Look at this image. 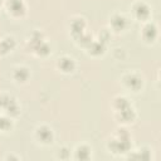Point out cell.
Returning <instances> with one entry per match:
<instances>
[{
    "mask_svg": "<svg viewBox=\"0 0 161 161\" xmlns=\"http://www.w3.org/2000/svg\"><path fill=\"white\" fill-rule=\"evenodd\" d=\"M109 147L113 150V152H125L130 148V141L128 135L125 130L119 131V138L117 141H112L109 143Z\"/></svg>",
    "mask_w": 161,
    "mask_h": 161,
    "instance_id": "6da1fadb",
    "label": "cell"
},
{
    "mask_svg": "<svg viewBox=\"0 0 161 161\" xmlns=\"http://www.w3.org/2000/svg\"><path fill=\"white\" fill-rule=\"evenodd\" d=\"M8 5H9V10L14 15H20L25 10V5H24L23 0H9Z\"/></svg>",
    "mask_w": 161,
    "mask_h": 161,
    "instance_id": "7a4b0ae2",
    "label": "cell"
},
{
    "mask_svg": "<svg viewBox=\"0 0 161 161\" xmlns=\"http://www.w3.org/2000/svg\"><path fill=\"white\" fill-rule=\"evenodd\" d=\"M36 136H38V138H39L42 142H45V143L50 142L52 138H53L52 131H50L48 127H45V126H42V127L38 128V131H36Z\"/></svg>",
    "mask_w": 161,
    "mask_h": 161,
    "instance_id": "3957f363",
    "label": "cell"
},
{
    "mask_svg": "<svg viewBox=\"0 0 161 161\" xmlns=\"http://www.w3.org/2000/svg\"><path fill=\"white\" fill-rule=\"evenodd\" d=\"M133 9H135L136 15H137L140 19H145V18H147L148 14H150V9H148V6H147L145 3H137Z\"/></svg>",
    "mask_w": 161,
    "mask_h": 161,
    "instance_id": "277c9868",
    "label": "cell"
},
{
    "mask_svg": "<svg viewBox=\"0 0 161 161\" xmlns=\"http://www.w3.org/2000/svg\"><path fill=\"white\" fill-rule=\"evenodd\" d=\"M125 79H126L127 86L131 87L132 89H138V88L142 86V80H141V78H140L138 75H136V74H128Z\"/></svg>",
    "mask_w": 161,
    "mask_h": 161,
    "instance_id": "5b68a950",
    "label": "cell"
},
{
    "mask_svg": "<svg viewBox=\"0 0 161 161\" xmlns=\"http://www.w3.org/2000/svg\"><path fill=\"white\" fill-rule=\"evenodd\" d=\"M59 68L64 72H70L73 68H74V62L70 59V58H67V57H63L59 59V63H58Z\"/></svg>",
    "mask_w": 161,
    "mask_h": 161,
    "instance_id": "8992f818",
    "label": "cell"
},
{
    "mask_svg": "<svg viewBox=\"0 0 161 161\" xmlns=\"http://www.w3.org/2000/svg\"><path fill=\"white\" fill-rule=\"evenodd\" d=\"M14 44H15V42H14V39H13L11 36H8V38L3 39V40L0 42V53H6V52H9V50L14 47Z\"/></svg>",
    "mask_w": 161,
    "mask_h": 161,
    "instance_id": "52a82bcc",
    "label": "cell"
},
{
    "mask_svg": "<svg viewBox=\"0 0 161 161\" xmlns=\"http://www.w3.org/2000/svg\"><path fill=\"white\" fill-rule=\"evenodd\" d=\"M89 156H91V151L87 146H80L75 151V157L78 160H88Z\"/></svg>",
    "mask_w": 161,
    "mask_h": 161,
    "instance_id": "ba28073f",
    "label": "cell"
},
{
    "mask_svg": "<svg viewBox=\"0 0 161 161\" xmlns=\"http://www.w3.org/2000/svg\"><path fill=\"white\" fill-rule=\"evenodd\" d=\"M143 36L147 40H152L156 36V26L153 24H147L143 28Z\"/></svg>",
    "mask_w": 161,
    "mask_h": 161,
    "instance_id": "9c48e42d",
    "label": "cell"
},
{
    "mask_svg": "<svg viewBox=\"0 0 161 161\" xmlns=\"http://www.w3.org/2000/svg\"><path fill=\"white\" fill-rule=\"evenodd\" d=\"M14 77H15L16 80H19V82H24V80L28 79V77H29V72H28L26 68H18V69L15 70V73H14Z\"/></svg>",
    "mask_w": 161,
    "mask_h": 161,
    "instance_id": "30bf717a",
    "label": "cell"
},
{
    "mask_svg": "<svg viewBox=\"0 0 161 161\" xmlns=\"http://www.w3.org/2000/svg\"><path fill=\"white\" fill-rule=\"evenodd\" d=\"M125 24H126V19L122 16V15H114L113 18H112V25L116 28V29H122L123 26H125Z\"/></svg>",
    "mask_w": 161,
    "mask_h": 161,
    "instance_id": "8fae6325",
    "label": "cell"
},
{
    "mask_svg": "<svg viewBox=\"0 0 161 161\" xmlns=\"http://www.w3.org/2000/svg\"><path fill=\"white\" fill-rule=\"evenodd\" d=\"M83 28H84V21L82 19H77L72 24V29H73V33L74 34H80L83 31Z\"/></svg>",
    "mask_w": 161,
    "mask_h": 161,
    "instance_id": "7c38bea8",
    "label": "cell"
},
{
    "mask_svg": "<svg viewBox=\"0 0 161 161\" xmlns=\"http://www.w3.org/2000/svg\"><path fill=\"white\" fill-rule=\"evenodd\" d=\"M88 45H89L91 52H92V53H94V54L102 53V50H103V44H102V42H94V43H92V42H91Z\"/></svg>",
    "mask_w": 161,
    "mask_h": 161,
    "instance_id": "4fadbf2b",
    "label": "cell"
},
{
    "mask_svg": "<svg viewBox=\"0 0 161 161\" xmlns=\"http://www.w3.org/2000/svg\"><path fill=\"white\" fill-rule=\"evenodd\" d=\"M35 49L38 50L39 54H47V53L49 52V47H48V44L44 43V42H40V43L35 47Z\"/></svg>",
    "mask_w": 161,
    "mask_h": 161,
    "instance_id": "5bb4252c",
    "label": "cell"
},
{
    "mask_svg": "<svg viewBox=\"0 0 161 161\" xmlns=\"http://www.w3.org/2000/svg\"><path fill=\"white\" fill-rule=\"evenodd\" d=\"M11 126V121L5 118V117H0V130H8Z\"/></svg>",
    "mask_w": 161,
    "mask_h": 161,
    "instance_id": "9a60e30c",
    "label": "cell"
},
{
    "mask_svg": "<svg viewBox=\"0 0 161 161\" xmlns=\"http://www.w3.org/2000/svg\"><path fill=\"white\" fill-rule=\"evenodd\" d=\"M127 106H130V104H128V102H127L126 98H117L116 99V107L118 109H122V108H125Z\"/></svg>",
    "mask_w": 161,
    "mask_h": 161,
    "instance_id": "2e32d148",
    "label": "cell"
},
{
    "mask_svg": "<svg viewBox=\"0 0 161 161\" xmlns=\"http://www.w3.org/2000/svg\"><path fill=\"white\" fill-rule=\"evenodd\" d=\"M67 155H68V150H67V148H62L60 152H59V156H60L62 158H65Z\"/></svg>",
    "mask_w": 161,
    "mask_h": 161,
    "instance_id": "e0dca14e",
    "label": "cell"
},
{
    "mask_svg": "<svg viewBox=\"0 0 161 161\" xmlns=\"http://www.w3.org/2000/svg\"><path fill=\"white\" fill-rule=\"evenodd\" d=\"M0 5H1V0H0Z\"/></svg>",
    "mask_w": 161,
    "mask_h": 161,
    "instance_id": "ac0fdd59",
    "label": "cell"
}]
</instances>
